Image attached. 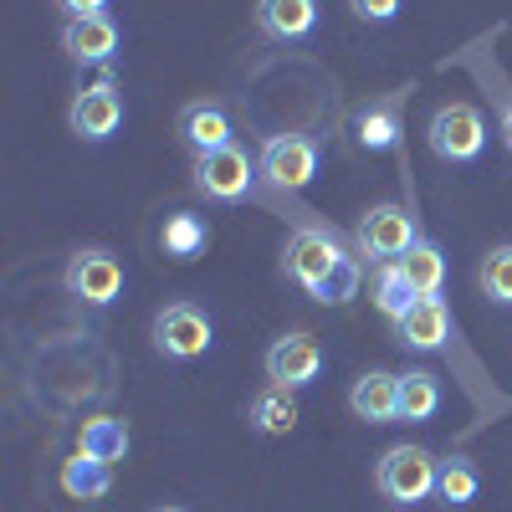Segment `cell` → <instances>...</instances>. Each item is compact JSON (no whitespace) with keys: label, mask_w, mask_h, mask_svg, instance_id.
<instances>
[{"label":"cell","mask_w":512,"mask_h":512,"mask_svg":"<svg viewBox=\"0 0 512 512\" xmlns=\"http://www.w3.org/2000/svg\"><path fill=\"white\" fill-rule=\"evenodd\" d=\"M67 123H72V134H77V139H88V144L113 139L118 128H123V93H118V82H113V77L88 82V88L72 98Z\"/></svg>","instance_id":"cell-5"},{"label":"cell","mask_w":512,"mask_h":512,"mask_svg":"<svg viewBox=\"0 0 512 512\" xmlns=\"http://www.w3.org/2000/svg\"><path fill=\"white\" fill-rule=\"evenodd\" d=\"M180 139L195 149V154H216L231 144V118L221 103H185L180 108Z\"/></svg>","instance_id":"cell-15"},{"label":"cell","mask_w":512,"mask_h":512,"mask_svg":"<svg viewBox=\"0 0 512 512\" xmlns=\"http://www.w3.org/2000/svg\"><path fill=\"white\" fill-rule=\"evenodd\" d=\"M395 338H400V349L410 354H436L446 349V338H451V313L441 297H415V308L395 323Z\"/></svg>","instance_id":"cell-12"},{"label":"cell","mask_w":512,"mask_h":512,"mask_svg":"<svg viewBox=\"0 0 512 512\" xmlns=\"http://www.w3.org/2000/svg\"><path fill=\"white\" fill-rule=\"evenodd\" d=\"M62 487H67V497H77V502L108 497V487H113V466L98 461V456H88V451H77V456L62 466Z\"/></svg>","instance_id":"cell-18"},{"label":"cell","mask_w":512,"mask_h":512,"mask_svg":"<svg viewBox=\"0 0 512 512\" xmlns=\"http://www.w3.org/2000/svg\"><path fill=\"white\" fill-rule=\"evenodd\" d=\"M318 374H323V349H318V338L303 333V328L282 333L277 344L267 349V379H272V384L303 390V384H313Z\"/></svg>","instance_id":"cell-10"},{"label":"cell","mask_w":512,"mask_h":512,"mask_svg":"<svg viewBox=\"0 0 512 512\" xmlns=\"http://www.w3.org/2000/svg\"><path fill=\"white\" fill-rule=\"evenodd\" d=\"M349 11L369 26H384V21H395L400 16V0H349Z\"/></svg>","instance_id":"cell-26"},{"label":"cell","mask_w":512,"mask_h":512,"mask_svg":"<svg viewBox=\"0 0 512 512\" xmlns=\"http://www.w3.org/2000/svg\"><path fill=\"white\" fill-rule=\"evenodd\" d=\"M436 472H441V461L425 451V446H395V451L379 456L374 487L390 497V502H425V497L436 492Z\"/></svg>","instance_id":"cell-3"},{"label":"cell","mask_w":512,"mask_h":512,"mask_svg":"<svg viewBox=\"0 0 512 512\" xmlns=\"http://www.w3.org/2000/svg\"><path fill=\"white\" fill-rule=\"evenodd\" d=\"M349 405H354V415L369 420V425H395V420H400V374L369 369L364 379H354Z\"/></svg>","instance_id":"cell-13"},{"label":"cell","mask_w":512,"mask_h":512,"mask_svg":"<svg viewBox=\"0 0 512 512\" xmlns=\"http://www.w3.org/2000/svg\"><path fill=\"white\" fill-rule=\"evenodd\" d=\"M82 451L88 456H98V461H123L128 456V425L118 420V415H98V420H88L82 425Z\"/></svg>","instance_id":"cell-23"},{"label":"cell","mask_w":512,"mask_h":512,"mask_svg":"<svg viewBox=\"0 0 512 512\" xmlns=\"http://www.w3.org/2000/svg\"><path fill=\"white\" fill-rule=\"evenodd\" d=\"M482 292L492 297V303L512 308V246H492L482 256Z\"/></svg>","instance_id":"cell-25"},{"label":"cell","mask_w":512,"mask_h":512,"mask_svg":"<svg viewBox=\"0 0 512 512\" xmlns=\"http://www.w3.org/2000/svg\"><path fill=\"white\" fill-rule=\"evenodd\" d=\"M436 492H441L446 507H472L477 492H482L477 466L466 461V456H446V461H441V472H436Z\"/></svg>","instance_id":"cell-22"},{"label":"cell","mask_w":512,"mask_h":512,"mask_svg":"<svg viewBox=\"0 0 512 512\" xmlns=\"http://www.w3.org/2000/svg\"><path fill=\"white\" fill-rule=\"evenodd\" d=\"M57 6L67 11V21H82V16H103L108 0H57Z\"/></svg>","instance_id":"cell-27"},{"label":"cell","mask_w":512,"mask_h":512,"mask_svg":"<svg viewBox=\"0 0 512 512\" xmlns=\"http://www.w3.org/2000/svg\"><path fill=\"white\" fill-rule=\"evenodd\" d=\"M400 272L410 277V287H415L420 297H436L441 282H446V256H441L436 241H415V246L400 256Z\"/></svg>","instance_id":"cell-19"},{"label":"cell","mask_w":512,"mask_h":512,"mask_svg":"<svg viewBox=\"0 0 512 512\" xmlns=\"http://www.w3.org/2000/svg\"><path fill=\"white\" fill-rule=\"evenodd\" d=\"M425 139H431V154L446 164H472L487 149V118L472 103H446L431 113L425 123Z\"/></svg>","instance_id":"cell-2"},{"label":"cell","mask_w":512,"mask_h":512,"mask_svg":"<svg viewBox=\"0 0 512 512\" xmlns=\"http://www.w3.org/2000/svg\"><path fill=\"white\" fill-rule=\"evenodd\" d=\"M251 180H256V164H251V154L236 149V144H226V149H216V154H195V190L210 195V200L231 205V200H241V195L251 190Z\"/></svg>","instance_id":"cell-6"},{"label":"cell","mask_w":512,"mask_h":512,"mask_svg":"<svg viewBox=\"0 0 512 512\" xmlns=\"http://www.w3.org/2000/svg\"><path fill=\"white\" fill-rule=\"evenodd\" d=\"M262 175L277 190H308L318 175V144L303 134H277L262 144Z\"/></svg>","instance_id":"cell-8"},{"label":"cell","mask_w":512,"mask_h":512,"mask_svg":"<svg viewBox=\"0 0 512 512\" xmlns=\"http://www.w3.org/2000/svg\"><path fill=\"white\" fill-rule=\"evenodd\" d=\"M246 420H251L262 436H287L292 425H297V400H292V390H287V384H267V390L251 400Z\"/></svg>","instance_id":"cell-17"},{"label":"cell","mask_w":512,"mask_h":512,"mask_svg":"<svg viewBox=\"0 0 512 512\" xmlns=\"http://www.w3.org/2000/svg\"><path fill=\"white\" fill-rule=\"evenodd\" d=\"M436 410H441V379L425 374V369L400 374V420L420 425V420H431Z\"/></svg>","instance_id":"cell-20"},{"label":"cell","mask_w":512,"mask_h":512,"mask_svg":"<svg viewBox=\"0 0 512 512\" xmlns=\"http://www.w3.org/2000/svg\"><path fill=\"white\" fill-rule=\"evenodd\" d=\"M210 344H216V323H210V313L195 308V303H169V308L154 318V349H159L164 359L190 364V359L210 354Z\"/></svg>","instance_id":"cell-4"},{"label":"cell","mask_w":512,"mask_h":512,"mask_svg":"<svg viewBox=\"0 0 512 512\" xmlns=\"http://www.w3.org/2000/svg\"><path fill=\"white\" fill-rule=\"evenodd\" d=\"M415 241H420L415 216L405 205H374L359 221V246H364V256H374V262H400Z\"/></svg>","instance_id":"cell-9"},{"label":"cell","mask_w":512,"mask_h":512,"mask_svg":"<svg viewBox=\"0 0 512 512\" xmlns=\"http://www.w3.org/2000/svg\"><path fill=\"white\" fill-rule=\"evenodd\" d=\"M282 267L308 297H318V303H349L359 292V267L338 251V241L328 231H313V226L292 231V241L282 251Z\"/></svg>","instance_id":"cell-1"},{"label":"cell","mask_w":512,"mask_h":512,"mask_svg":"<svg viewBox=\"0 0 512 512\" xmlns=\"http://www.w3.org/2000/svg\"><path fill=\"white\" fill-rule=\"evenodd\" d=\"M159 512H185V507H159Z\"/></svg>","instance_id":"cell-29"},{"label":"cell","mask_w":512,"mask_h":512,"mask_svg":"<svg viewBox=\"0 0 512 512\" xmlns=\"http://www.w3.org/2000/svg\"><path fill=\"white\" fill-rule=\"evenodd\" d=\"M67 292L77 297V303H88V308H108L113 297L123 292V267H118V256L113 251H77L72 262H67Z\"/></svg>","instance_id":"cell-7"},{"label":"cell","mask_w":512,"mask_h":512,"mask_svg":"<svg viewBox=\"0 0 512 512\" xmlns=\"http://www.w3.org/2000/svg\"><path fill=\"white\" fill-rule=\"evenodd\" d=\"M62 52L77 67H108L118 57V26L113 16H82L62 26Z\"/></svg>","instance_id":"cell-11"},{"label":"cell","mask_w":512,"mask_h":512,"mask_svg":"<svg viewBox=\"0 0 512 512\" xmlns=\"http://www.w3.org/2000/svg\"><path fill=\"white\" fill-rule=\"evenodd\" d=\"M415 287H410V277L400 272V262H384L379 267V277H374V308L390 318V323H400L410 308H415Z\"/></svg>","instance_id":"cell-21"},{"label":"cell","mask_w":512,"mask_h":512,"mask_svg":"<svg viewBox=\"0 0 512 512\" xmlns=\"http://www.w3.org/2000/svg\"><path fill=\"white\" fill-rule=\"evenodd\" d=\"M256 26L272 41H303L318 26V0H256Z\"/></svg>","instance_id":"cell-14"},{"label":"cell","mask_w":512,"mask_h":512,"mask_svg":"<svg viewBox=\"0 0 512 512\" xmlns=\"http://www.w3.org/2000/svg\"><path fill=\"white\" fill-rule=\"evenodd\" d=\"M502 139H507V149H512V98L502 103Z\"/></svg>","instance_id":"cell-28"},{"label":"cell","mask_w":512,"mask_h":512,"mask_svg":"<svg viewBox=\"0 0 512 512\" xmlns=\"http://www.w3.org/2000/svg\"><path fill=\"white\" fill-rule=\"evenodd\" d=\"M354 144L369 149V154H384L400 144V93L379 98V103H364L354 113Z\"/></svg>","instance_id":"cell-16"},{"label":"cell","mask_w":512,"mask_h":512,"mask_svg":"<svg viewBox=\"0 0 512 512\" xmlns=\"http://www.w3.org/2000/svg\"><path fill=\"white\" fill-rule=\"evenodd\" d=\"M159 241H164V251H169V256H180V262H190V256H200V251H205L210 231H205V221H200V216H190V210H175V216L164 221Z\"/></svg>","instance_id":"cell-24"}]
</instances>
